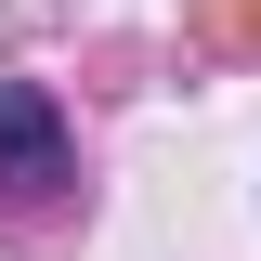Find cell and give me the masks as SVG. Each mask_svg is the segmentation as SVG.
Masks as SVG:
<instances>
[{"instance_id":"cell-1","label":"cell","mask_w":261,"mask_h":261,"mask_svg":"<svg viewBox=\"0 0 261 261\" xmlns=\"http://www.w3.org/2000/svg\"><path fill=\"white\" fill-rule=\"evenodd\" d=\"M65 183V118L39 79H0V196H53Z\"/></svg>"}]
</instances>
